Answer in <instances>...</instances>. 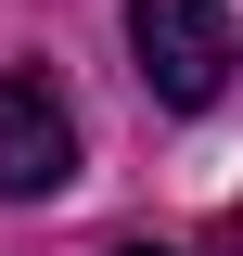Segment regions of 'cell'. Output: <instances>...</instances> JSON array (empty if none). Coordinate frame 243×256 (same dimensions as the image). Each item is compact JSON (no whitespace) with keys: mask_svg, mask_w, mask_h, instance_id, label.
I'll list each match as a JSON object with an SVG mask.
<instances>
[{"mask_svg":"<svg viewBox=\"0 0 243 256\" xmlns=\"http://www.w3.org/2000/svg\"><path fill=\"white\" fill-rule=\"evenodd\" d=\"M116 256H166V244H116Z\"/></svg>","mask_w":243,"mask_h":256,"instance_id":"277c9868","label":"cell"},{"mask_svg":"<svg viewBox=\"0 0 243 256\" xmlns=\"http://www.w3.org/2000/svg\"><path fill=\"white\" fill-rule=\"evenodd\" d=\"M128 52H141V90H154V102L205 116V102L230 90L243 38H230V13H218V0H128Z\"/></svg>","mask_w":243,"mask_h":256,"instance_id":"6da1fadb","label":"cell"},{"mask_svg":"<svg viewBox=\"0 0 243 256\" xmlns=\"http://www.w3.org/2000/svg\"><path fill=\"white\" fill-rule=\"evenodd\" d=\"M218 256H243V205H230V218H218Z\"/></svg>","mask_w":243,"mask_h":256,"instance_id":"3957f363","label":"cell"},{"mask_svg":"<svg viewBox=\"0 0 243 256\" xmlns=\"http://www.w3.org/2000/svg\"><path fill=\"white\" fill-rule=\"evenodd\" d=\"M64 180H77V102L38 64H13L0 77V205H52Z\"/></svg>","mask_w":243,"mask_h":256,"instance_id":"7a4b0ae2","label":"cell"}]
</instances>
